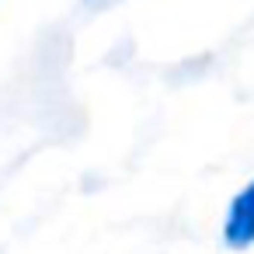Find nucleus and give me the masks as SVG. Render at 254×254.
<instances>
[{
  "mask_svg": "<svg viewBox=\"0 0 254 254\" xmlns=\"http://www.w3.org/2000/svg\"><path fill=\"white\" fill-rule=\"evenodd\" d=\"M226 240L233 247L254 244V181L233 198L230 216H226Z\"/></svg>",
  "mask_w": 254,
  "mask_h": 254,
  "instance_id": "obj_1",
  "label": "nucleus"
}]
</instances>
